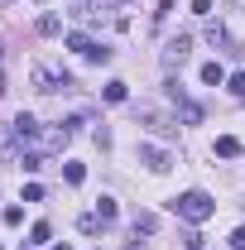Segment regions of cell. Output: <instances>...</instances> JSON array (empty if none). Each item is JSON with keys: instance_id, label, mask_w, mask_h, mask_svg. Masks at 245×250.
<instances>
[{"instance_id": "ac0fdd59", "label": "cell", "mask_w": 245, "mask_h": 250, "mask_svg": "<svg viewBox=\"0 0 245 250\" xmlns=\"http://www.w3.org/2000/svg\"><path fill=\"white\" fill-rule=\"evenodd\" d=\"M226 87H231V92L245 101V72H231V77H226Z\"/></svg>"}, {"instance_id": "2e32d148", "label": "cell", "mask_w": 245, "mask_h": 250, "mask_svg": "<svg viewBox=\"0 0 245 250\" xmlns=\"http://www.w3.org/2000/svg\"><path fill=\"white\" fill-rule=\"evenodd\" d=\"M15 154V130H0V159Z\"/></svg>"}, {"instance_id": "ffe728a7", "label": "cell", "mask_w": 245, "mask_h": 250, "mask_svg": "<svg viewBox=\"0 0 245 250\" xmlns=\"http://www.w3.org/2000/svg\"><path fill=\"white\" fill-rule=\"evenodd\" d=\"M101 96H106V101H116V106H121V101H125V82H111V87H106V92H101Z\"/></svg>"}, {"instance_id": "44dd1931", "label": "cell", "mask_w": 245, "mask_h": 250, "mask_svg": "<svg viewBox=\"0 0 245 250\" xmlns=\"http://www.w3.org/2000/svg\"><path fill=\"white\" fill-rule=\"evenodd\" d=\"M192 15H202V20H207V15H212V0H192Z\"/></svg>"}, {"instance_id": "30bf717a", "label": "cell", "mask_w": 245, "mask_h": 250, "mask_svg": "<svg viewBox=\"0 0 245 250\" xmlns=\"http://www.w3.org/2000/svg\"><path fill=\"white\" fill-rule=\"evenodd\" d=\"M202 82H207V87H221V82H226L221 62H202Z\"/></svg>"}, {"instance_id": "52a82bcc", "label": "cell", "mask_w": 245, "mask_h": 250, "mask_svg": "<svg viewBox=\"0 0 245 250\" xmlns=\"http://www.w3.org/2000/svg\"><path fill=\"white\" fill-rule=\"evenodd\" d=\"M140 164H144L149 173H168V168H173V159L163 154L159 145H140Z\"/></svg>"}, {"instance_id": "7402d4cb", "label": "cell", "mask_w": 245, "mask_h": 250, "mask_svg": "<svg viewBox=\"0 0 245 250\" xmlns=\"http://www.w3.org/2000/svg\"><path fill=\"white\" fill-rule=\"evenodd\" d=\"M231 250H245V226H241V231H231Z\"/></svg>"}, {"instance_id": "3957f363", "label": "cell", "mask_w": 245, "mask_h": 250, "mask_svg": "<svg viewBox=\"0 0 245 250\" xmlns=\"http://www.w3.org/2000/svg\"><path fill=\"white\" fill-rule=\"evenodd\" d=\"M140 121L149 125L154 135H163V140H178V121H168V116H159L154 106H140Z\"/></svg>"}, {"instance_id": "cb8c5ba5", "label": "cell", "mask_w": 245, "mask_h": 250, "mask_svg": "<svg viewBox=\"0 0 245 250\" xmlns=\"http://www.w3.org/2000/svg\"><path fill=\"white\" fill-rule=\"evenodd\" d=\"M48 250H72V246H48Z\"/></svg>"}, {"instance_id": "e0dca14e", "label": "cell", "mask_w": 245, "mask_h": 250, "mask_svg": "<svg viewBox=\"0 0 245 250\" xmlns=\"http://www.w3.org/2000/svg\"><path fill=\"white\" fill-rule=\"evenodd\" d=\"M58 29H62L58 15H43V20H39V34H58Z\"/></svg>"}, {"instance_id": "5b68a950", "label": "cell", "mask_w": 245, "mask_h": 250, "mask_svg": "<svg viewBox=\"0 0 245 250\" xmlns=\"http://www.w3.org/2000/svg\"><path fill=\"white\" fill-rule=\"evenodd\" d=\"M168 101H178V106H183V121H187V125L202 121V106H197V101L183 92V82H168Z\"/></svg>"}, {"instance_id": "9c48e42d", "label": "cell", "mask_w": 245, "mask_h": 250, "mask_svg": "<svg viewBox=\"0 0 245 250\" xmlns=\"http://www.w3.org/2000/svg\"><path fill=\"white\" fill-rule=\"evenodd\" d=\"M96 217L106 221V226H111V221L121 217V207H116V197H101V202H96Z\"/></svg>"}, {"instance_id": "7a4b0ae2", "label": "cell", "mask_w": 245, "mask_h": 250, "mask_svg": "<svg viewBox=\"0 0 245 250\" xmlns=\"http://www.w3.org/2000/svg\"><path fill=\"white\" fill-rule=\"evenodd\" d=\"M77 125H82V121H62V125H43V130H39V145H34L29 154H62Z\"/></svg>"}, {"instance_id": "ba28073f", "label": "cell", "mask_w": 245, "mask_h": 250, "mask_svg": "<svg viewBox=\"0 0 245 250\" xmlns=\"http://www.w3.org/2000/svg\"><path fill=\"white\" fill-rule=\"evenodd\" d=\"M130 226H135V236H154V231H159V217H154V212H135Z\"/></svg>"}, {"instance_id": "8fae6325", "label": "cell", "mask_w": 245, "mask_h": 250, "mask_svg": "<svg viewBox=\"0 0 245 250\" xmlns=\"http://www.w3.org/2000/svg\"><path fill=\"white\" fill-rule=\"evenodd\" d=\"M101 226H106V221L96 217V212H87V217H77V231H82V236H96Z\"/></svg>"}, {"instance_id": "6da1fadb", "label": "cell", "mask_w": 245, "mask_h": 250, "mask_svg": "<svg viewBox=\"0 0 245 250\" xmlns=\"http://www.w3.org/2000/svg\"><path fill=\"white\" fill-rule=\"evenodd\" d=\"M173 212H178L183 221H192V226H197V221H207V217L216 212V202L202 192V188H187L183 197H173Z\"/></svg>"}, {"instance_id": "7c38bea8", "label": "cell", "mask_w": 245, "mask_h": 250, "mask_svg": "<svg viewBox=\"0 0 245 250\" xmlns=\"http://www.w3.org/2000/svg\"><path fill=\"white\" fill-rule=\"evenodd\" d=\"M216 154H221V159H236V154H241V140L221 135V140H216Z\"/></svg>"}, {"instance_id": "9a60e30c", "label": "cell", "mask_w": 245, "mask_h": 250, "mask_svg": "<svg viewBox=\"0 0 245 250\" xmlns=\"http://www.w3.org/2000/svg\"><path fill=\"white\" fill-rule=\"evenodd\" d=\"M67 48H77V53L87 58V48H92V39H87V34H67Z\"/></svg>"}, {"instance_id": "d6986e66", "label": "cell", "mask_w": 245, "mask_h": 250, "mask_svg": "<svg viewBox=\"0 0 245 250\" xmlns=\"http://www.w3.org/2000/svg\"><path fill=\"white\" fill-rule=\"evenodd\" d=\"M87 62H111V48H101V43H92V48H87Z\"/></svg>"}, {"instance_id": "277c9868", "label": "cell", "mask_w": 245, "mask_h": 250, "mask_svg": "<svg viewBox=\"0 0 245 250\" xmlns=\"http://www.w3.org/2000/svg\"><path fill=\"white\" fill-rule=\"evenodd\" d=\"M187 53H192V39H187V34L168 39V43H163V67H183V62H187Z\"/></svg>"}, {"instance_id": "5bb4252c", "label": "cell", "mask_w": 245, "mask_h": 250, "mask_svg": "<svg viewBox=\"0 0 245 250\" xmlns=\"http://www.w3.org/2000/svg\"><path fill=\"white\" fill-rule=\"evenodd\" d=\"M62 178H67V183L77 188L82 178H87V168H82V164H62Z\"/></svg>"}, {"instance_id": "4fadbf2b", "label": "cell", "mask_w": 245, "mask_h": 250, "mask_svg": "<svg viewBox=\"0 0 245 250\" xmlns=\"http://www.w3.org/2000/svg\"><path fill=\"white\" fill-rule=\"evenodd\" d=\"M48 236H53V226H48V221H34V231H29V246H48Z\"/></svg>"}, {"instance_id": "603a6c76", "label": "cell", "mask_w": 245, "mask_h": 250, "mask_svg": "<svg viewBox=\"0 0 245 250\" xmlns=\"http://www.w3.org/2000/svg\"><path fill=\"white\" fill-rule=\"evenodd\" d=\"M125 250H144V246H135V241H130V246H125Z\"/></svg>"}, {"instance_id": "8992f818", "label": "cell", "mask_w": 245, "mask_h": 250, "mask_svg": "<svg viewBox=\"0 0 245 250\" xmlns=\"http://www.w3.org/2000/svg\"><path fill=\"white\" fill-rule=\"evenodd\" d=\"M34 87H39V92L43 96H53V92H67V87H72V77H67V72H48V67H39V72H34Z\"/></svg>"}]
</instances>
